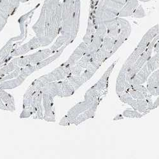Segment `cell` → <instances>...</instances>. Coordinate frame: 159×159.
Segmentation results:
<instances>
[{
  "label": "cell",
  "instance_id": "ffe728a7",
  "mask_svg": "<svg viewBox=\"0 0 159 159\" xmlns=\"http://www.w3.org/2000/svg\"><path fill=\"white\" fill-rule=\"evenodd\" d=\"M125 117L123 116L122 114H118L117 115H116L113 119V121H117V120H122V119H124Z\"/></svg>",
  "mask_w": 159,
  "mask_h": 159
},
{
  "label": "cell",
  "instance_id": "5bb4252c",
  "mask_svg": "<svg viewBox=\"0 0 159 159\" xmlns=\"http://www.w3.org/2000/svg\"><path fill=\"white\" fill-rule=\"evenodd\" d=\"M150 71L152 73L154 71L159 68V54H155L151 57L147 62Z\"/></svg>",
  "mask_w": 159,
  "mask_h": 159
},
{
  "label": "cell",
  "instance_id": "9a60e30c",
  "mask_svg": "<svg viewBox=\"0 0 159 159\" xmlns=\"http://www.w3.org/2000/svg\"><path fill=\"white\" fill-rule=\"evenodd\" d=\"M122 115L124 117L128 118H141L143 116H144L143 113L139 112L135 110H125L123 111Z\"/></svg>",
  "mask_w": 159,
  "mask_h": 159
},
{
  "label": "cell",
  "instance_id": "2e32d148",
  "mask_svg": "<svg viewBox=\"0 0 159 159\" xmlns=\"http://www.w3.org/2000/svg\"><path fill=\"white\" fill-rule=\"evenodd\" d=\"M146 16V14L143 8V7H142V5H139L136 9L135 10V11L133 13V15H132V17H134L135 18H143Z\"/></svg>",
  "mask_w": 159,
  "mask_h": 159
},
{
  "label": "cell",
  "instance_id": "277c9868",
  "mask_svg": "<svg viewBox=\"0 0 159 159\" xmlns=\"http://www.w3.org/2000/svg\"><path fill=\"white\" fill-rule=\"evenodd\" d=\"M118 96L119 99H120L122 102L130 105L132 108V109L137 110L141 113H143L144 115L150 113L149 111L148 110V101L146 99H135L134 98H132V96L127 92H125L124 93Z\"/></svg>",
  "mask_w": 159,
  "mask_h": 159
},
{
  "label": "cell",
  "instance_id": "7402d4cb",
  "mask_svg": "<svg viewBox=\"0 0 159 159\" xmlns=\"http://www.w3.org/2000/svg\"><path fill=\"white\" fill-rule=\"evenodd\" d=\"M138 2H150L151 0H138Z\"/></svg>",
  "mask_w": 159,
  "mask_h": 159
},
{
  "label": "cell",
  "instance_id": "5b68a950",
  "mask_svg": "<svg viewBox=\"0 0 159 159\" xmlns=\"http://www.w3.org/2000/svg\"><path fill=\"white\" fill-rule=\"evenodd\" d=\"M118 20L119 22H120V30L117 38L116 39V41L112 50V53L113 54L127 40L131 33V27L129 21L123 17H118Z\"/></svg>",
  "mask_w": 159,
  "mask_h": 159
},
{
  "label": "cell",
  "instance_id": "6da1fadb",
  "mask_svg": "<svg viewBox=\"0 0 159 159\" xmlns=\"http://www.w3.org/2000/svg\"><path fill=\"white\" fill-rule=\"evenodd\" d=\"M62 16L61 0H45L40 15L33 27L42 46L49 45L60 34Z\"/></svg>",
  "mask_w": 159,
  "mask_h": 159
},
{
  "label": "cell",
  "instance_id": "3957f363",
  "mask_svg": "<svg viewBox=\"0 0 159 159\" xmlns=\"http://www.w3.org/2000/svg\"><path fill=\"white\" fill-rule=\"evenodd\" d=\"M159 34V24L153 26L143 36L141 41L137 45L136 48L132 52V54L129 56L125 63L122 65V67L124 68L127 71L131 68L137 59L140 56L147 48L150 43L152 42L153 39Z\"/></svg>",
  "mask_w": 159,
  "mask_h": 159
},
{
  "label": "cell",
  "instance_id": "30bf717a",
  "mask_svg": "<svg viewBox=\"0 0 159 159\" xmlns=\"http://www.w3.org/2000/svg\"><path fill=\"white\" fill-rule=\"evenodd\" d=\"M152 73L148 70L147 63H146L143 68L139 71V72L128 82L130 85L136 84H143L147 82L148 78Z\"/></svg>",
  "mask_w": 159,
  "mask_h": 159
},
{
  "label": "cell",
  "instance_id": "ac0fdd59",
  "mask_svg": "<svg viewBox=\"0 0 159 159\" xmlns=\"http://www.w3.org/2000/svg\"><path fill=\"white\" fill-rule=\"evenodd\" d=\"M150 94L152 96H159V86L152 87V88H147Z\"/></svg>",
  "mask_w": 159,
  "mask_h": 159
},
{
  "label": "cell",
  "instance_id": "52a82bcc",
  "mask_svg": "<svg viewBox=\"0 0 159 159\" xmlns=\"http://www.w3.org/2000/svg\"><path fill=\"white\" fill-rule=\"evenodd\" d=\"M20 0H0V13L9 17L20 5Z\"/></svg>",
  "mask_w": 159,
  "mask_h": 159
},
{
  "label": "cell",
  "instance_id": "8fae6325",
  "mask_svg": "<svg viewBox=\"0 0 159 159\" xmlns=\"http://www.w3.org/2000/svg\"><path fill=\"white\" fill-rule=\"evenodd\" d=\"M139 5L138 0H127L125 5L119 11L118 17L132 16L136 8Z\"/></svg>",
  "mask_w": 159,
  "mask_h": 159
},
{
  "label": "cell",
  "instance_id": "9c48e42d",
  "mask_svg": "<svg viewBox=\"0 0 159 159\" xmlns=\"http://www.w3.org/2000/svg\"><path fill=\"white\" fill-rule=\"evenodd\" d=\"M87 47V44H86L84 42H82L76 48V49L74 51L73 54L70 57L68 61L64 64V66L71 68L75 65H76V64L85 55Z\"/></svg>",
  "mask_w": 159,
  "mask_h": 159
},
{
  "label": "cell",
  "instance_id": "4fadbf2b",
  "mask_svg": "<svg viewBox=\"0 0 159 159\" xmlns=\"http://www.w3.org/2000/svg\"><path fill=\"white\" fill-rule=\"evenodd\" d=\"M159 86V69L154 71L147 80V88H152Z\"/></svg>",
  "mask_w": 159,
  "mask_h": 159
},
{
  "label": "cell",
  "instance_id": "ba28073f",
  "mask_svg": "<svg viewBox=\"0 0 159 159\" xmlns=\"http://www.w3.org/2000/svg\"><path fill=\"white\" fill-rule=\"evenodd\" d=\"M127 71L122 66L119 71L116 82V93L117 96L125 92L130 86V84L127 81L126 74Z\"/></svg>",
  "mask_w": 159,
  "mask_h": 159
},
{
  "label": "cell",
  "instance_id": "e0dca14e",
  "mask_svg": "<svg viewBox=\"0 0 159 159\" xmlns=\"http://www.w3.org/2000/svg\"><path fill=\"white\" fill-rule=\"evenodd\" d=\"M8 19V17L7 16L2 14V13H0V31L5 27Z\"/></svg>",
  "mask_w": 159,
  "mask_h": 159
},
{
  "label": "cell",
  "instance_id": "7c38bea8",
  "mask_svg": "<svg viewBox=\"0 0 159 159\" xmlns=\"http://www.w3.org/2000/svg\"><path fill=\"white\" fill-rule=\"evenodd\" d=\"M88 109L86 103L84 102H81L75 105V107L71 108L68 112L67 116H66L70 124H73L74 121L76 120V118L85 111Z\"/></svg>",
  "mask_w": 159,
  "mask_h": 159
},
{
  "label": "cell",
  "instance_id": "44dd1931",
  "mask_svg": "<svg viewBox=\"0 0 159 159\" xmlns=\"http://www.w3.org/2000/svg\"><path fill=\"white\" fill-rule=\"evenodd\" d=\"M158 107H159V96L157 98V99L155 100V101L153 102V107L154 109L157 108Z\"/></svg>",
  "mask_w": 159,
  "mask_h": 159
},
{
  "label": "cell",
  "instance_id": "603a6c76",
  "mask_svg": "<svg viewBox=\"0 0 159 159\" xmlns=\"http://www.w3.org/2000/svg\"><path fill=\"white\" fill-rule=\"evenodd\" d=\"M28 1H30V0H20V3H25V2H27Z\"/></svg>",
  "mask_w": 159,
  "mask_h": 159
},
{
  "label": "cell",
  "instance_id": "d6986e66",
  "mask_svg": "<svg viewBox=\"0 0 159 159\" xmlns=\"http://www.w3.org/2000/svg\"><path fill=\"white\" fill-rule=\"evenodd\" d=\"M153 52L155 54H159V39L155 43L153 48Z\"/></svg>",
  "mask_w": 159,
  "mask_h": 159
},
{
  "label": "cell",
  "instance_id": "8992f818",
  "mask_svg": "<svg viewBox=\"0 0 159 159\" xmlns=\"http://www.w3.org/2000/svg\"><path fill=\"white\" fill-rule=\"evenodd\" d=\"M118 60L119 59L116 60L110 66V67L107 70V71H105V73L103 74V75L101 76V78L99 79V80L94 85V87L98 90V92H101V93H104L105 94H107L109 85V78Z\"/></svg>",
  "mask_w": 159,
  "mask_h": 159
},
{
  "label": "cell",
  "instance_id": "7a4b0ae2",
  "mask_svg": "<svg viewBox=\"0 0 159 159\" xmlns=\"http://www.w3.org/2000/svg\"><path fill=\"white\" fill-rule=\"evenodd\" d=\"M76 0H62V25L60 36L52 47L55 51L64 45H68L71 41V31L72 27L73 12Z\"/></svg>",
  "mask_w": 159,
  "mask_h": 159
}]
</instances>
